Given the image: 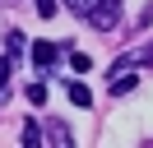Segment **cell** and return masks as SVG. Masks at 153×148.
Segmentation results:
<instances>
[{
    "label": "cell",
    "mask_w": 153,
    "mask_h": 148,
    "mask_svg": "<svg viewBox=\"0 0 153 148\" xmlns=\"http://www.w3.org/2000/svg\"><path fill=\"white\" fill-rule=\"evenodd\" d=\"M65 5L93 28H116V14H121V0H65Z\"/></svg>",
    "instance_id": "1"
},
{
    "label": "cell",
    "mask_w": 153,
    "mask_h": 148,
    "mask_svg": "<svg viewBox=\"0 0 153 148\" xmlns=\"http://www.w3.org/2000/svg\"><path fill=\"white\" fill-rule=\"evenodd\" d=\"M56 60H60V46H51V42H33V65H37L42 74L56 70Z\"/></svg>",
    "instance_id": "2"
},
{
    "label": "cell",
    "mask_w": 153,
    "mask_h": 148,
    "mask_svg": "<svg viewBox=\"0 0 153 148\" xmlns=\"http://www.w3.org/2000/svg\"><path fill=\"white\" fill-rule=\"evenodd\" d=\"M70 102H74V107H93V92H88L84 83H70Z\"/></svg>",
    "instance_id": "3"
},
{
    "label": "cell",
    "mask_w": 153,
    "mask_h": 148,
    "mask_svg": "<svg viewBox=\"0 0 153 148\" xmlns=\"http://www.w3.org/2000/svg\"><path fill=\"white\" fill-rule=\"evenodd\" d=\"M130 88H134V74H116V79H111V92H116V97L130 92Z\"/></svg>",
    "instance_id": "4"
},
{
    "label": "cell",
    "mask_w": 153,
    "mask_h": 148,
    "mask_svg": "<svg viewBox=\"0 0 153 148\" xmlns=\"http://www.w3.org/2000/svg\"><path fill=\"white\" fill-rule=\"evenodd\" d=\"M23 144H28V148H37V144H42V130L33 125V120H28V125H23Z\"/></svg>",
    "instance_id": "5"
},
{
    "label": "cell",
    "mask_w": 153,
    "mask_h": 148,
    "mask_svg": "<svg viewBox=\"0 0 153 148\" xmlns=\"http://www.w3.org/2000/svg\"><path fill=\"white\" fill-rule=\"evenodd\" d=\"M33 5H37V14H42V18H51V14H56V5H60V0H33Z\"/></svg>",
    "instance_id": "6"
},
{
    "label": "cell",
    "mask_w": 153,
    "mask_h": 148,
    "mask_svg": "<svg viewBox=\"0 0 153 148\" xmlns=\"http://www.w3.org/2000/svg\"><path fill=\"white\" fill-rule=\"evenodd\" d=\"M88 65H93L88 56H70V70H74V74H88Z\"/></svg>",
    "instance_id": "7"
},
{
    "label": "cell",
    "mask_w": 153,
    "mask_h": 148,
    "mask_svg": "<svg viewBox=\"0 0 153 148\" xmlns=\"http://www.w3.org/2000/svg\"><path fill=\"white\" fill-rule=\"evenodd\" d=\"M0 83H10V60L0 56Z\"/></svg>",
    "instance_id": "8"
}]
</instances>
